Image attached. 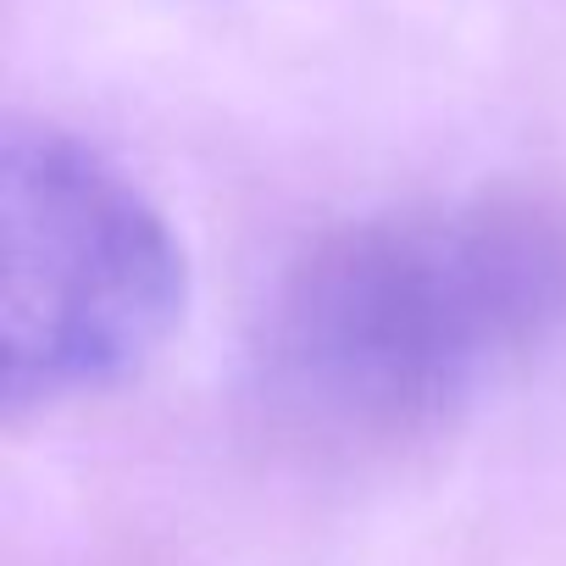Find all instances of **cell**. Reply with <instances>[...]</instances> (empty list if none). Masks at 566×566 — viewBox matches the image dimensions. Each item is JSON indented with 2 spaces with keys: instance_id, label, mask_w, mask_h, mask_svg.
<instances>
[{
  "instance_id": "1",
  "label": "cell",
  "mask_w": 566,
  "mask_h": 566,
  "mask_svg": "<svg viewBox=\"0 0 566 566\" xmlns=\"http://www.w3.org/2000/svg\"><path fill=\"white\" fill-rule=\"evenodd\" d=\"M566 334V211L472 195L345 222L277 272L250 378L272 428L395 450L450 428Z\"/></svg>"
},
{
  "instance_id": "2",
  "label": "cell",
  "mask_w": 566,
  "mask_h": 566,
  "mask_svg": "<svg viewBox=\"0 0 566 566\" xmlns=\"http://www.w3.org/2000/svg\"><path fill=\"white\" fill-rule=\"evenodd\" d=\"M189 312L161 206L56 123L0 134V406L51 411L128 384Z\"/></svg>"
}]
</instances>
